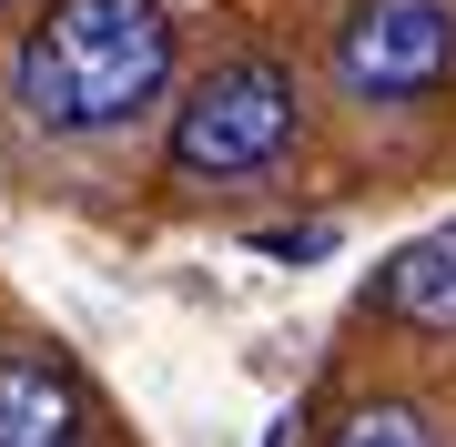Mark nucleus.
<instances>
[{
  "label": "nucleus",
  "instance_id": "obj_1",
  "mask_svg": "<svg viewBox=\"0 0 456 447\" xmlns=\"http://www.w3.org/2000/svg\"><path fill=\"white\" fill-rule=\"evenodd\" d=\"M173 92L163 0H51L11 51V102L51 143H112Z\"/></svg>",
  "mask_w": 456,
  "mask_h": 447
},
{
  "label": "nucleus",
  "instance_id": "obj_2",
  "mask_svg": "<svg viewBox=\"0 0 456 447\" xmlns=\"http://www.w3.org/2000/svg\"><path fill=\"white\" fill-rule=\"evenodd\" d=\"M294 143H305V82H294V62L233 51V62H213L203 82L173 102L163 163H173V183H203V194H213V183L274 173Z\"/></svg>",
  "mask_w": 456,
  "mask_h": 447
},
{
  "label": "nucleus",
  "instance_id": "obj_3",
  "mask_svg": "<svg viewBox=\"0 0 456 447\" xmlns=\"http://www.w3.org/2000/svg\"><path fill=\"white\" fill-rule=\"evenodd\" d=\"M335 82L365 112H406L456 82V0H345Z\"/></svg>",
  "mask_w": 456,
  "mask_h": 447
},
{
  "label": "nucleus",
  "instance_id": "obj_4",
  "mask_svg": "<svg viewBox=\"0 0 456 447\" xmlns=\"http://www.w3.org/2000/svg\"><path fill=\"white\" fill-rule=\"evenodd\" d=\"M92 427V407H82V386H71V366H51V356H0V447H82Z\"/></svg>",
  "mask_w": 456,
  "mask_h": 447
},
{
  "label": "nucleus",
  "instance_id": "obj_5",
  "mask_svg": "<svg viewBox=\"0 0 456 447\" xmlns=\"http://www.w3.org/2000/svg\"><path fill=\"white\" fill-rule=\"evenodd\" d=\"M375 305H386L395 326L456 335V224L416 234V244H395V254H386V275H375Z\"/></svg>",
  "mask_w": 456,
  "mask_h": 447
},
{
  "label": "nucleus",
  "instance_id": "obj_6",
  "mask_svg": "<svg viewBox=\"0 0 456 447\" xmlns=\"http://www.w3.org/2000/svg\"><path fill=\"white\" fill-rule=\"evenodd\" d=\"M325 447H436V417H426L416 397H355L325 427Z\"/></svg>",
  "mask_w": 456,
  "mask_h": 447
}]
</instances>
